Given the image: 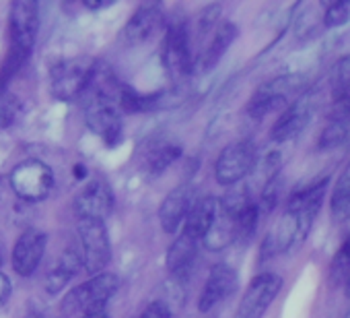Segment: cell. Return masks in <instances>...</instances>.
Returning a JSON list of instances; mask_svg holds the SVG:
<instances>
[{
	"mask_svg": "<svg viewBox=\"0 0 350 318\" xmlns=\"http://www.w3.org/2000/svg\"><path fill=\"white\" fill-rule=\"evenodd\" d=\"M327 186H329V176H323L313 180L305 188L293 193L280 219L264 238L262 260L276 254H291L303 246V242L309 238L315 217L321 211Z\"/></svg>",
	"mask_w": 350,
	"mask_h": 318,
	"instance_id": "obj_1",
	"label": "cell"
},
{
	"mask_svg": "<svg viewBox=\"0 0 350 318\" xmlns=\"http://www.w3.org/2000/svg\"><path fill=\"white\" fill-rule=\"evenodd\" d=\"M305 85H307V77L301 73L276 77V79L260 85L254 91V95L247 101V114L254 120H262L268 114H272L274 110L288 108L307 89Z\"/></svg>",
	"mask_w": 350,
	"mask_h": 318,
	"instance_id": "obj_2",
	"label": "cell"
},
{
	"mask_svg": "<svg viewBox=\"0 0 350 318\" xmlns=\"http://www.w3.org/2000/svg\"><path fill=\"white\" fill-rule=\"evenodd\" d=\"M120 289V279L113 273H99L89 277L85 283L75 285L62 299L60 312L62 316H77V314H91L97 310H105V304L116 295Z\"/></svg>",
	"mask_w": 350,
	"mask_h": 318,
	"instance_id": "obj_3",
	"label": "cell"
},
{
	"mask_svg": "<svg viewBox=\"0 0 350 318\" xmlns=\"http://www.w3.org/2000/svg\"><path fill=\"white\" fill-rule=\"evenodd\" d=\"M79 256L83 269L93 277L103 273L111 260V242L105 221L99 219H79Z\"/></svg>",
	"mask_w": 350,
	"mask_h": 318,
	"instance_id": "obj_4",
	"label": "cell"
},
{
	"mask_svg": "<svg viewBox=\"0 0 350 318\" xmlns=\"http://www.w3.org/2000/svg\"><path fill=\"white\" fill-rule=\"evenodd\" d=\"M13 193L25 203H40L46 201L54 191V172L42 159H25L17 164L9 176Z\"/></svg>",
	"mask_w": 350,
	"mask_h": 318,
	"instance_id": "obj_5",
	"label": "cell"
},
{
	"mask_svg": "<svg viewBox=\"0 0 350 318\" xmlns=\"http://www.w3.org/2000/svg\"><path fill=\"white\" fill-rule=\"evenodd\" d=\"M97 60L89 56H79L66 62H60L52 69V95L60 101H79L83 99L91 77L95 73Z\"/></svg>",
	"mask_w": 350,
	"mask_h": 318,
	"instance_id": "obj_6",
	"label": "cell"
},
{
	"mask_svg": "<svg viewBox=\"0 0 350 318\" xmlns=\"http://www.w3.org/2000/svg\"><path fill=\"white\" fill-rule=\"evenodd\" d=\"M161 58L171 79H184L194 73L196 54L192 52V36L186 23L169 25L163 40Z\"/></svg>",
	"mask_w": 350,
	"mask_h": 318,
	"instance_id": "obj_7",
	"label": "cell"
},
{
	"mask_svg": "<svg viewBox=\"0 0 350 318\" xmlns=\"http://www.w3.org/2000/svg\"><path fill=\"white\" fill-rule=\"evenodd\" d=\"M258 164V151L252 140L227 145L215 162V180L221 186H235L247 178Z\"/></svg>",
	"mask_w": 350,
	"mask_h": 318,
	"instance_id": "obj_8",
	"label": "cell"
},
{
	"mask_svg": "<svg viewBox=\"0 0 350 318\" xmlns=\"http://www.w3.org/2000/svg\"><path fill=\"white\" fill-rule=\"evenodd\" d=\"M282 285H284L282 277L274 271H264V273L256 275L250 281V285L239 302L235 318H264V314L268 312L272 302L278 297Z\"/></svg>",
	"mask_w": 350,
	"mask_h": 318,
	"instance_id": "obj_9",
	"label": "cell"
},
{
	"mask_svg": "<svg viewBox=\"0 0 350 318\" xmlns=\"http://www.w3.org/2000/svg\"><path fill=\"white\" fill-rule=\"evenodd\" d=\"M40 32V5L31 0L13 3L9 11V48L31 54Z\"/></svg>",
	"mask_w": 350,
	"mask_h": 318,
	"instance_id": "obj_10",
	"label": "cell"
},
{
	"mask_svg": "<svg viewBox=\"0 0 350 318\" xmlns=\"http://www.w3.org/2000/svg\"><path fill=\"white\" fill-rule=\"evenodd\" d=\"M85 122L87 126L105 140V145L113 147L122 138V116L116 99L109 97H91L85 106Z\"/></svg>",
	"mask_w": 350,
	"mask_h": 318,
	"instance_id": "obj_11",
	"label": "cell"
},
{
	"mask_svg": "<svg viewBox=\"0 0 350 318\" xmlns=\"http://www.w3.org/2000/svg\"><path fill=\"white\" fill-rule=\"evenodd\" d=\"M116 205L111 186L103 178H93L81 193L75 197V215L77 219H99L105 221Z\"/></svg>",
	"mask_w": 350,
	"mask_h": 318,
	"instance_id": "obj_12",
	"label": "cell"
},
{
	"mask_svg": "<svg viewBox=\"0 0 350 318\" xmlns=\"http://www.w3.org/2000/svg\"><path fill=\"white\" fill-rule=\"evenodd\" d=\"M46 246H48L46 232L36 230V228L25 230L17 238V242L13 246V254H11V262H13L15 273L19 277H31L44 258Z\"/></svg>",
	"mask_w": 350,
	"mask_h": 318,
	"instance_id": "obj_13",
	"label": "cell"
},
{
	"mask_svg": "<svg viewBox=\"0 0 350 318\" xmlns=\"http://www.w3.org/2000/svg\"><path fill=\"white\" fill-rule=\"evenodd\" d=\"M239 285V275L237 271L227 265V262H217L204 283V289L198 297V310L202 314L211 312L215 306H219L221 302H225L227 297H231L235 293Z\"/></svg>",
	"mask_w": 350,
	"mask_h": 318,
	"instance_id": "obj_14",
	"label": "cell"
},
{
	"mask_svg": "<svg viewBox=\"0 0 350 318\" xmlns=\"http://www.w3.org/2000/svg\"><path fill=\"white\" fill-rule=\"evenodd\" d=\"M163 25V9L159 3H144L136 9L130 21L124 25L120 34V42L124 46H140L148 42Z\"/></svg>",
	"mask_w": 350,
	"mask_h": 318,
	"instance_id": "obj_15",
	"label": "cell"
},
{
	"mask_svg": "<svg viewBox=\"0 0 350 318\" xmlns=\"http://www.w3.org/2000/svg\"><path fill=\"white\" fill-rule=\"evenodd\" d=\"M315 112V101L307 95V97H299L295 99L288 108H284V112L278 116V120L274 122L272 130H270V138L276 143H286L293 140L295 136H299L305 126L311 122Z\"/></svg>",
	"mask_w": 350,
	"mask_h": 318,
	"instance_id": "obj_16",
	"label": "cell"
},
{
	"mask_svg": "<svg viewBox=\"0 0 350 318\" xmlns=\"http://www.w3.org/2000/svg\"><path fill=\"white\" fill-rule=\"evenodd\" d=\"M194 205V191L190 186H178L173 188L161 203L159 207V223H161V230L167 234V236H173L178 234L180 228L184 225L190 209Z\"/></svg>",
	"mask_w": 350,
	"mask_h": 318,
	"instance_id": "obj_17",
	"label": "cell"
},
{
	"mask_svg": "<svg viewBox=\"0 0 350 318\" xmlns=\"http://www.w3.org/2000/svg\"><path fill=\"white\" fill-rule=\"evenodd\" d=\"M237 36H239V27L233 21H223L215 29V34H213L208 46L204 48V52L196 58L194 71H200V73L213 71L223 60V56L227 54V50L233 46V42L237 40Z\"/></svg>",
	"mask_w": 350,
	"mask_h": 318,
	"instance_id": "obj_18",
	"label": "cell"
},
{
	"mask_svg": "<svg viewBox=\"0 0 350 318\" xmlns=\"http://www.w3.org/2000/svg\"><path fill=\"white\" fill-rule=\"evenodd\" d=\"M350 138V101L332 103L329 120L319 134V151H332L342 147Z\"/></svg>",
	"mask_w": 350,
	"mask_h": 318,
	"instance_id": "obj_19",
	"label": "cell"
},
{
	"mask_svg": "<svg viewBox=\"0 0 350 318\" xmlns=\"http://www.w3.org/2000/svg\"><path fill=\"white\" fill-rule=\"evenodd\" d=\"M198 246H200L198 240H194V238H190L188 234L182 232L178 238H175V242L169 246V250H167V256H165V267H167V271H169L173 277L184 279V277L192 271V267H194V262H196Z\"/></svg>",
	"mask_w": 350,
	"mask_h": 318,
	"instance_id": "obj_20",
	"label": "cell"
},
{
	"mask_svg": "<svg viewBox=\"0 0 350 318\" xmlns=\"http://www.w3.org/2000/svg\"><path fill=\"white\" fill-rule=\"evenodd\" d=\"M219 215V199L215 197H204L194 201L186 221H184V234H188L190 238L202 242L206 238V234L211 232L215 219Z\"/></svg>",
	"mask_w": 350,
	"mask_h": 318,
	"instance_id": "obj_21",
	"label": "cell"
},
{
	"mask_svg": "<svg viewBox=\"0 0 350 318\" xmlns=\"http://www.w3.org/2000/svg\"><path fill=\"white\" fill-rule=\"evenodd\" d=\"M83 269L81 265V256H79V250L70 248V250H64L60 254V258L56 260V265L52 267V271L46 275V291L56 295L58 291H62L70 281L72 277Z\"/></svg>",
	"mask_w": 350,
	"mask_h": 318,
	"instance_id": "obj_22",
	"label": "cell"
},
{
	"mask_svg": "<svg viewBox=\"0 0 350 318\" xmlns=\"http://www.w3.org/2000/svg\"><path fill=\"white\" fill-rule=\"evenodd\" d=\"M329 215L336 223L350 221V159L336 178L329 199Z\"/></svg>",
	"mask_w": 350,
	"mask_h": 318,
	"instance_id": "obj_23",
	"label": "cell"
},
{
	"mask_svg": "<svg viewBox=\"0 0 350 318\" xmlns=\"http://www.w3.org/2000/svg\"><path fill=\"white\" fill-rule=\"evenodd\" d=\"M161 101H163V91L140 93L128 85H122V89L118 93V106H120V110H126V112H148V110L157 108Z\"/></svg>",
	"mask_w": 350,
	"mask_h": 318,
	"instance_id": "obj_24",
	"label": "cell"
},
{
	"mask_svg": "<svg viewBox=\"0 0 350 318\" xmlns=\"http://www.w3.org/2000/svg\"><path fill=\"white\" fill-rule=\"evenodd\" d=\"M329 93H332V103L350 101V54L334 62L329 71Z\"/></svg>",
	"mask_w": 350,
	"mask_h": 318,
	"instance_id": "obj_25",
	"label": "cell"
},
{
	"mask_svg": "<svg viewBox=\"0 0 350 318\" xmlns=\"http://www.w3.org/2000/svg\"><path fill=\"white\" fill-rule=\"evenodd\" d=\"M182 155V147L175 145V143H161V145H154L148 155H146V170L150 174H161L163 170H167L175 159Z\"/></svg>",
	"mask_w": 350,
	"mask_h": 318,
	"instance_id": "obj_26",
	"label": "cell"
},
{
	"mask_svg": "<svg viewBox=\"0 0 350 318\" xmlns=\"http://www.w3.org/2000/svg\"><path fill=\"white\" fill-rule=\"evenodd\" d=\"M348 275H350V234L342 240V244L338 246V250L329 262V283L344 285Z\"/></svg>",
	"mask_w": 350,
	"mask_h": 318,
	"instance_id": "obj_27",
	"label": "cell"
},
{
	"mask_svg": "<svg viewBox=\"0 0 350 318\" xmlns=\"http://www.w3.org/2000/svg\"><path fill=\"white\" fill-rule=\"evenodd\" d=\"M350 21V0H336L329 3L323 13V27L325 29H338L344 27Z\"/></svg>",
	"mask_w": 350,
	"mask_h": 318,
	"instance_id": "obj_28",
	"label": "cell"
},
{
	"mask_svg": "<svg viewBox=\"0 0 350 318\" xmlns=\"http://www.w3.org/2000/svg\"><path fill=\"white\" fill-rule=\"evenodd\" d=\"M17 114H19V99L9 91H0V128L11 126Z\"/></svg>",
	"mask_w": 350,
	"mask_h": 318,
	"instance_id": "obj_29",
	"label": "cell"
},
{
	"mask_svg": "<svg viewBox=\"0 0 350 318\" xmlns=\"http://www.w3.org/2000/svg\"><path fill=\"white\" fill-rule=\"evenodd\" d=\"M138 318H171V310L165 302H150Z\"/></svg>",
	"mask_w": 350,
	"mask_h": 318,
	"instance_id": "obj_30",
	"label": "cell"
},
{
	"mask_svg": "<svg viewBox=\"0 0 350 318\" xmlns=\"http://www.w3.org/2000/svg\"><path fill=\"white\" fill-rule=\"evenodd\" d=\"M11 293H13V283L3 271H0V310L7 306V302L11 299Z\"/></svg>",
	"mask_w": 350,
	"mask_h": 318,
	"instance_id": "obj_31",
	"label": "cell"
},
{
	"mask_svg": "<svg viewBox=\"0 0 350 318\" xmlns=\"http://www.w3.org/2000/svg\"><path fill=\"white\" fill-rule=\"evenodd\" d=\"M87 9H93V11H97V9H107V7H111V5H116L113 0H85L83 3Z\"/></svg>",
	"mask_w": 350,
	"mask_h": 318,
	"instance_id": "obj_32",
	"label": "cell"
},
{
	"mask_svg": "<svg viewBox=\"0 0 350 318\" xmlns=\"http://www.w3.org/2000/svg\"><path fill=\"white\" fill-rule=\"evenodd\" d=\"M81 318H109V314L105 310H97V312H91V314H83Z\"/></svg>",
	"mask_w": 350,
	"mask_h": 318,
	"instance_id": "obj_33",
	"label": "cell"
},
{
	"mask_svg": "<svg viewBox=\"0 0 350 318\" xmlns=\"http://www.w3.org/2000/svg\"><path fill=\"white\" fill-rule=\"evenodd\" d=\"M344 291H346V297L350 299V275H348V279L344 281Z\"/></svg>",
	"mask_w": 350,
	"mask_h": 318,
	"instance_id": "obj_34",
	"label": "cell"
},
{
	"mask_svg": "<svg viewBox=\"0 0 350 318\" xmlns=\"http://www.w3.org/2000/svg\"><path fill=\"white\" fill-rule=\"evenodd\" d=\"M3 262H5V256H3V244H0V269H3Z\"/></svg>",
	"mask_w": 350,
	"mask_h": 318,
	"instance_id": "obj_35",
	"label": "cell"
},
{
	"mask_svg": "<svg viewBox=\"0 0 350 318\" xmlns=\"http://www.w3.org/2000/svg\"><path fill=\"white\" fill-rule=\"evenodd\" d=\"M344 318H350V308H348V312H346V316Z\"/></svg>",
	"mask_w": 350,
	"mask_h": 318,
	"instance_id": "obj_36",
	"label": "cell"
}]
</instances>
